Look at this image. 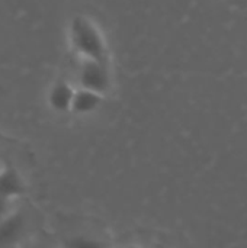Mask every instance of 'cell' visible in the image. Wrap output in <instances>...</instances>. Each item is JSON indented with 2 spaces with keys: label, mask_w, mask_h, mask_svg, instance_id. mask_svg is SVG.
Listing matches in <instances>:
<instances>
[{
  "label": "cell",
  "mask_w": 247,
  "mask_h": 248,
  "mask_svg": "<svg viewBox=\"0 0 247 248\" xmlns=\"http://www.w3.org/2000/svg\"><path fill=\"white\" fill-rule=\"evenodd\" d=\"M1 167H3V166H0V169H1Z\"/></svg>",
  "instance_id": "obj_5"
},
{
  "label": "cell",
  "mask_w": 247,
  "mask_h": 248,
  "mask_svg": "<svg viewBox=\"0 0 247 248\" xmlns=\"http://www.w3.org/2000/svg\"><path fill=\"white\" fill-rule=\"evenodd\" d=\"M71 44L74 49L87 60L105 61V44L98 29L82 16H76L70 25Z\"/></svg>",
  "instance_id": "obj_1"
},
{
  "label": "cell",
  "mask_w": 247,
  "mask_h": 248,
  "mask_svg": "<svg viewBox=\"0 0 247 248\" xmlns=\"http://www.w3.org/2000/svg\"><path fill=\"white\" fill-rule=\"evenodd\" d=\"M76 92L67 81H57L48 92V105L54 112L66 113L71 110Z\"/></svg>",
  "instance_id": "obj_3"
},
{
  "label": "cell",
  "mask_w": 247,
  "mask_h": 248,
  "mask_svg": "<svg viewBox=\"0 0 247 248\" xmlns=\"http://www.w3.org/2000/svg\"><path fill=\"white\" fill-rule=\"evenodd\" d=\"M79 81L83 89L103 93L109 87V73L103 61L87 60L80 68Z\"/></svg>",
  "instance_id": "obj_2"
},
{
  "label": "cell",
  "mask_w": 247,
  "mask_h": 248,
  "mask_svg": "<svg viewBox=\"0 0 247 248\" xmlns=\"http://www.w3.org/2000/svg\"><path fill=\"white\" fill-rule=\"evenodd\" d=\"M100 105V97L99 93L89 90V89H80L74 94L73 106L71 110L77 115H87L95 112Z\"/></svg>",
  "instance_id": "obj_4"
}]
</instances>
